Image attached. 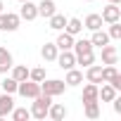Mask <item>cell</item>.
Here are the masks:
<instances>
[{
  "label": "cell",
  "instance_id": "26",
  "mask_svg": "<svg viewBox=\"0 0 121 121\" xmlns=\"http://www.w3.org/2000/svg\"><path fill=\"white\" fill-rule=\"evenodd\" d=\"M10 116H12L14 121H29V119H31V112H29L26 107H14V109L10 112Z\"/></svg>",
  "mask_w": 121,
  "mask_h": 121
},
{
  "label": "cell",
  "instance_id": "2",
  "mask_svg": "<svg viewBox=\"0 0 121 121\" xmlns=\"http://www.w3.org/2000/svg\"><path fill=\"white\" fill-rule=\"evenodd\" d=\"M67 90V83L62 78H43L40 81V93L50 95V97H57V95H64Z\"/></svg>",
  "mask_w": 121,
  "mask_h": 121
},
{
  "label": "cell",
  "instance_id": "24",
  "mask_svg": "<svg viewBox=\"0 0 121 121\" xmlns=\"http://www.w3.org/2000/svg\"><path fill=\"white\" fill-rule=\"evenodd\" d=\"M10 71H12V78H14L17 83L29 78V67H26V64H12V69H10Z\"/></svg>",
  "mask_w": 121,
  "mask_h": 121
},
{
  "label": "cell",
  "instance_id": "13",
  "mask_svg": "<svg viewBox=\"0 0 121 121\" xmlns=\"http://www.w3.org/2000/svg\"><path fill=\"white\" fill-rule=\"evenodd\" d=\"M12 109H14L12 95H10V93H3V95H0V119H3V116H10Z\"/></svg>",
  "mask_w": 121,
  "mask_h": 121
},
{
  "label": "cell",
  "instance_id": "29",
  "mask_svg": "<svg viewBox=\"0 0 121 121\" xmlns=\"http://www.w3.org/2000/svg\"><path fill=\"white\" fill-rule=\"evenodd\" d=\"M86 116L88 119H97L100 116V102H88L86 104Z\"/></svg>",
  "mask_w": 121,
  "mask_h": 121
},
{
  "label": "cell",
  "instance_id": "36",
  "mask_svg": "<svg viewBox=\"0 0 121 121\" xmlns=\"http://www.w3.org/2000/svg\"><path fill=\"white\" fill-rule=\"evenodd\" d=\"M19 3H24V0H19Z\"/></svg>",
  "mask_w": 121,
  "mask_h": 121
},
{
  "label": "cell",
  "instance_id": "20",
  "mask_svg": "<svg viewBox=\"0 0 121 121\" xmlns=\"http://www.w3.org/2000/svg\"><path fill=\"white\" fill-rule=\"evenodd\" d=\"M19 24H22V19H19V14L17 12H5V31H17L19 29Z\"/></svg>",
  "mask_w": 121,
  "mask_h": 121
},
{
  "label": "cell",
  "instance_id": "21",
  "mask_svg": "<svg viewBox=\"0 0 121 121\" xmlns=\"http://www.w3.org/2000/svg\"><path fill=\"white\" fill-rule=\"evenodd\" d=\"M93 36H90V43H93V48H102V45H107L109 43V36H107V31H102V29H97V31H90Z\"/></svg>",
  "mask_w": 121,
  "mask_h": 121
},
{
  "label": "cell",
  "instance_id": "15",
  "mask_svg": "<svg viewBox=\"0 0 121 121\" xmlns=\"http://www.w3.org/2000/svg\"><path fill=\"white\" fill-rule=\"evenodd\" d=\"M67 107L64 104H57V102H52L50 104V109H48V116L52 119V121H62V119H67Z\"/></svg>",
  "mask_w": 121,
  "mask_h": 121
},
{
  "label": "cell",
  "instance_id": "33",
  "mask_svg": "<svg viewBox=\"0 0 121 121\" xmlns=\"http://www.w3.org/2000/svg\"><path fill=\"white\" fill-rule=\"evenodd\" d=\"M3 7H5V3H3V0H0V12H3Z\"/></svg>",
  "mask_w": 121,
  "mask_h": 121
},
{
  "label": "cell",
  "instance_id": "22",
  "mask_svg": "<svg viewBox=\"0 0 121 121\" xmlns=\"http://www.w3.org/2000/svg\"><path fill=\"white\" fill-rule=\"evenodd\" d=\"M48 24H50V29H52V31H64V26H67V17L55 12L52 17H48Z\"/></svg>",
  "mask_w": 121,
  "mask_h": 121
},
{
  "label": "cell",
  "instance_id": "27",
  "mask_svg": "<svg viewBox=\"0 0 121 121\" xmlns=\"http://www.w3.org/2000/svg\"><path fill=\"white\" fill-rule=\"evenodd\" d=\"M0 86H3V93H10V95H14V93H17V86H19V83H17V81H14L12 76L7 78V74H5V78H3V83H0Z\"/></svg>",
  "mask_w": 121,
  "mask_h": 121
},
{
  "label": "cell",
  "instance_id": "23",
  "mask_svg": "<svg viewBox=\"0 0 121 121\" xmlns=\"http://www.w3.org/2000/svg\"><path fill=\"white\" fill-rule=\"evenodd\" d=\"M74 55H81V52H90L93 50V43H90V38H74Z\"/></svg>",
  "mask_w": 121,
  "mask_h": 121
},
{
  "label": "cell",
  "instance_id": "6",
  "mask_svg": "<svg viewBox=\"0 0 121 121\" xmlns=\"http://www.w3.org/2000/svg\"><path fill=\"white\" fill-rule=\"evenodd\" d=\"M19 19H24V22H33V19H38V7H36V3L24 0V3H22V10H19Z\"/></svg>",
  "mask_w": 121,
  "mask_h": 121
},
{
  "label": "cell",
  "instance_id": "35",
  "mask_svg": "<svg viewBox=\"0 0 121 121\" xmlns=\"http://www.w3.org/2000/svg\"><path fill=\"white\" fill-rule=\"evenodd\" d=\"M86 3H95V0H86Z\"/></svg>",
  "mask_w": 121,
  "mask_h": 121
},
{
  "label": "cell",
  "instance_id": "19",
  "mask_svg": "<svg viewBox=\"0 0 121 121\" xmlns=\"http://www.w3.org/2000/svg\"><path fill=\"white\" fill-rule=\"evenodd\" d=\"M57 45L55 43H45L43 48H40V57L45 59V62H55V59H57Z\"/></svg>",
  "mask_w": 121,
  "mask_h": 121
},
{
  "label": "cell",
  "instance_id": "8",
  "mask_svg": "<svg viewBox=\"0 0 121 121\" xmlns=\"http://www.w3.org/2000/svg\"><path fill=\"white\" fill-rule=\"evenodd\" d=\"M12 64H14L12 52H10L7 48H3V45H0V74H7V71L12 69Z\"/></svg>",
  "mask_w": 121,
  "mask_h": 121
},
{
  "label": "cell",
  "instance_id": "11",
  "mask_svg": "<svg viewBox=\"0 0 121 121\" xmlns=\"http://www.w3.org/2000/svg\"><path fill=\"white\" fill-rule=\"evenodd\" d=\"M38 7V17H52L55 12H57V5H55V0H40V3L36 5Z\"/></svg>",
  "mask_w": 121,
  "mask_h": 121
},
{
  "label": "cell",
  "instance_id": "18",
  "mask_svg": "<svg viewBox=\"0 0 121 121\" xmlns=\"http://www.w3.org/2000/svg\"><path fill=\"white\" fill-rule=\"evenodd\" d=\"M116 95H119V93H116V90H114V88H112L109 83H102V88L97 86V97H100L102 102H112V100H114Z\"/></svg>",
  "mask_w": 121,
  "mask_h": 121
},
{
  "label": "cell",
  "instance_id": "12",
  "mask_svg": "<svg viewBox=\"0 0 121 121\" xmlns=\"http://www.w3.org/2000/svg\"><path fill=\"white\" fill-rule=\"evenodd\" d=\"M81 100H83V104H88V102H100V97H97V83H86Z\"/></svg>",
  "mask_w": 121,
  "mask_h": 121
},
{
  "label": "cell",
  "instance_id": "14",
  "mask_svg": "<svg viewBox=\"0 0 121 121\" xmlns=\"http://www.w3.org/2000/svg\"><path fill=\"white\" fill-rule=\"evenodd\" d=\"M55 45H57V50H71V48H74V36L67 33V31H59Z\"/></svg>",
  "mask_w": 121,
  "mask_h": 121
},
{
  "label": "cell",
  "instance_id": "32",
  "mask_svg": "<svg viewBox=\"0 0 121 121\" xmlns=\"http://www.w3.org/2000/svg\"><path fill=\"white\" fill-rule=\"evenodd\" d=\"M112 107H114V114H121V97L119 95L112 100Z\"/></svg>",
  "mask_w": 121,
  "mask_h": 121
},
{
  "label": "cell",
  "instance_id": "16",
  "mask_svg": "<svg viewBox=\"0 0 121 121\" xmlns=\"http://www.w3.org/2000/svg\"><path fill=\"white\" fill-rule=\"evenodd\" d=\"M64 31H67V33H71V36L76 38V36L83 31V22H81L78 17H67V26H64Z\"/></svg>",
  "mask_w": 121,
  "mask_h": 121
},
{
  "label": "cell",
  "instance_id": "1",
  "mask_svg": "<svg viewBox=\"0 0 121 121\" xmlns=\"http://www.w3.org/2000/svg\"><path fill=\"white\" fill-rule=\"evenodd\" d=\"M50 104H52V97L50 95H45V93H40V95H36L33 97V102H31V116L33 119H45L48 116V109H50Z\"/></svg>",
  "mask_w": 121,
  "mask_h": 121
},
{
  "label": "cell",
  "instance_id": "31",
  "mask_svg": "<svg viewBox=\"0 0 121 121\" xmlns=\"http://www.w3.org/2000/svg\"><path fill=\"white\" fill-rule=\"evenodd\" d=\"M107 83H109V86H112L116 93H121V74H116V76H114L112 81H107Z\"/></svg>",
  "mask_w": 121,
  "mask_h": 121
},
{
  "label": "cell",
  "instance_id": "17",
  "mask_svg": "<svg viewBox=\"0 0 121 121\" xmlns=\"http://www.w3.org/2000/svg\"><path fill=\"white\" fill-rule=\"evenodd\" d=\"M102 24H104V22H102V17H100V14H95V12H93V14H88V17L83 19V29H88V31H97V29H102Z\"/></svg>",
  "mask_w": 121,
  "mask_h": 121
},
{
  "label": "cell",
  "instance_id": "30",
  "mask_svg": "<svg viewBox=\"0 0 121 121\" xmlns=\"http://www.w3.org/2000/svg\"><path fill=\"white\" fill-rule=\"evenodd\" d=\"M29 78H31V81H36V83H40V81L45 78V69H43V67H36V69H29Z\"/></svg>",
  "mask_w": 121,
  "mask_h": 121
},
{
  "label": "cell",
  "instance_id": "4",
  "mask_svg": "<svg viewBox=\"0 0 121 121\" xmlns=\"http://www.w3.org/2000/svg\"><path fill=\"white\" fill-rule=\"evenodd\" d=\"M55 62L59 64V69H74L76 67V55H74V50H59L57 52V59Z\"/></svg>",
  "mask_w": 121,
  "mask_h": 121
},
{
  "label": "cell",
  "instance_id": "3",
  "mask_svg": "<svg viewBox=\"0 0 121 121\" xmlns=\"http://www.w3.org/2000/svg\"><path fill=\"white\" fill-rule=\"evenodd\" d=\"M17 93H19L22 97H29V100H33L36 95H40V83H36V81H31V78H26V81H19V86H17Z\"/></svg>",
  "mask_w": 121,
  "mask_h": 121
},
{
  "label": "cell",
  "instance_id": "34",
  "mask_svg": "<svg viewBox=\"0 0 121 121\" xmlns=\"http://www.w3.org/2000/svg\"><path fill=\"white\" fill-rule=\"evenodd\" d=\"M109 3H114V5H119V3H121V0H109Z\"/></svg>",
  "mask_w": 121,
  "mask_h": 121
},
{
  "label": "cell",
  "instance_id": "28",
  "mask_svg": "<svg viewBox=\"0 0 121 121\" xmlns=\"http://www.w3.org/2000/svg\"><path fill=\"white\" fill-rule=\"evenodd\" d=\"M107 36H109V40H119V38H121V24H119V22H112Z\"/></svg>",
  "mask_w": 121,
  "mask_h": 121
},
{
  "label": "cell",
  "instance_id": "9",
  "mask_svg": "<svg viewBox=\"0 0 121 121\" xmlns=\"http://www.w3.org/2000/svg\"><path fill=\"white\" fill-rule=\"evenodd\" d=\"M86 81L88 83H102V64L86 67Z\"/></svg>",
  "mask_w": 121,
  "mask_h": 121
},
{
  "label": "cell",
  "instance_id": "7",
  "mask_svg": "<svg viewBox=\"0 0 121 121\" xmlns=\"http://www.w3.org/2000/svg\"><path fill=\"white\" fill-rule=\"evenodd\" d=\"M64 83H67V88H76V86H81L83 83V71L81 69H67V76H64Z\"/></svg>",
  "mask_w": 121,
  "mask_h": 121
},
{
  "label": "cell",
  "instance_id": "10",
  "mask_svg": "<svg viewBox=\"0 0 121 121\" xmlns=\"http://www.w3.org/2000/svg\"><path fill=\"white\" fill-rule=\"evenodd\" d=\"M102 50V64H116V59H119V52H116V48L114 45H102L100 48Z\"/></svg>",
  "mask_w": 121,
  "mask_h": 121
},
{
  "label": "cell",
  "instance_id": "5",
  "mask_svg": "<svg viewBox=\"0 0 121 121\" xmlns=\"http://www.w3.org/2000/svg\"><path fill=\"white\" fill-rule=\"evenodd\" d=\"M102 22L104 24H112V22H121V7L114 5V3H107V7L102 10Z\"/></svg>",
  "mask_w": 121,
  "mask_h": 121
},
{
  "label": "cell",
  "instance_id": "25",
  "mask_svg": "<svg viewBox=\"0 0 121 121\" xmlns=\"http://www.w3.org/2000/svg\"><path fill=\"white\" fill-rule=\"evenodd\" d=\"M76 64H81L83 69L90 67V64H95V52L90 50V52H81V55H76Z\"/></svg>",
  "mask_w": 121,
  "mask_h": 121
}]
</instances>
